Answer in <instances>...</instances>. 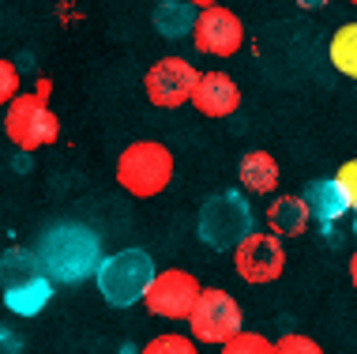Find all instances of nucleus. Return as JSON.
Segmentation results:
<instances>
[{
  "label": "nucleus",
  "mask_w": 357,
  "mask_h": 354,
  "mask_svg": "<svg viewBox=\"0 0 357 354\" xmlns=\"http://www.w3.org/2000/svg\"><path fill=\"white\" fill-rule=\"evenodd\" d=\"M229 256H234V272L248 286L278 283L286 272V245H282V237L271 234V230H252L248 237H241V242L229 249Z\"/></svg>",
  "instance_id": "7"
},
{
  "label": "nucleus",
  "mask_w": 357,
  "mask_h": 354,
  "mask_svg": "<svg viewBox=\"0 0 357 354\" xmlns=\"http://www.w3.org/2000/svg\"><path fill=\"white\" fill-rule=\"evenodd\" d=\"M0 132H4V110H0Z\"/></svg>",
  "instance_id": "27"
},
{
  "label": "nucleus",
  "mask_w": 357,
  "mask_h": 354,
  "mask_svg": "<svg viewBox=\"0 0 357 354\" xmlns=\"http://www.w3.org/2000/svg\"><path fill=\"white\" fill-rule=\"evenodd\" d=\"M188 38L196 45V53H204V57H234L245 45V23H241V15L234 8L211 4L204 12H196V23H192Z\"/></svg>",
  "instance_id": "10"
},
{
  "label": "nucleus",
  "mask_w": 357,
  "mask_h": 354,
  "mask_svg": "<svg viewBox=\"0 0 357 354\" xmlns=\"http://www.w3.org/2000/svg\"><path fill=\"white\" fill-rule=\"evenodd\" d=\"M327 61L331 68L346 75V80H357V19L350 23H339V31L327 42Z\"/></svg>",
  "instance_id": "16"
},
{
  "label": "nucleus",
  "mask_w": 357,
  "mask_h": 354,
  "mask_svg": "<svg viewBox=\"0 0 357 354\" xmlns=\"http://www.w3.org/2000/svg\"><path fill=\"white\" fill-rule=\"evenodd\" d=\"M305 204H308V212H312V219H320L324 226H331V223H339V219L350 212V204H346V196H342V189L335 185V177H320V181H312V185L305 189Z\"/></svg>",
  "instance_id": "15"
},
{
  "label": "nucleus",
  "mask_w": 357,
  "mask_h": 354,
  "mask_svg": "<svg viewBox=\"0 0 357 354\" xmlns=\"http://www.w3.org/2000/svg\"><path fill=\"white\" fill-rule=\"evenodd\" d=\"M151 19L166 38H181V34L192 31V23H196V8L185 4V0H162Z\"/></svg>",
  "instance_id": "18"
},
{
  "label": "nucleus",
  "mask_w": 357,
  "mask_h": 354,
  "mask_svg": "<svg viewBox=\"0 0 357 354\" xmlns=\"http://www.w3.org/2000/svg\"><path fill=\"white\" fill-rule=\"evenodd\" d=\"M102 260V242L94 230L83 223H61L42 234L38 245V264L53 283H79L98 267Z\"/></svg>",
  "instance_id": "1"
},
{
  "label": "nucleus",
  "mask_w": 357,
  "mask_h": 354,
  "mask_svg": "<svg viewBox=\"0 0 357 354\" xmlns=\"http://www.w3.org/2000/svg\"><path fill=\"white\" fill-rule=\"evenodd\" d=\"M196 80H199V68L192 61H185V57H162L143 75V94H147V102L154 110H181V106H188Z\"/></svg>",
  "instance_id": "9"
},
{
  "label": "nucleus",
  "mask_w": 357,
  "mask_h": 354,
  "mask_svg": "<svg viewBox=\"0 0 357 354\" xmlns=\"http://www.w3.org/2000/svg\"><path fill=\"white\" fill-rule=\"evenodd\" d=\"M297 8H301V12H320L324 4H331V0H294Z\"/></svg>",
  "instance_id": "24"
},
{
  "label": "nucleus",
  "mask_w": 357,
  "mask_h": 354,
  "mask_svg": "<svg viewBox=\"0 0 357 354\" xmlns=\"http://www.w3.org/2000/svg\"><path fill=\"white\" fill-rule=\"evenodd\" d=\"M245 328V309L226 286H204L199 290V302L192 305L188 313V332L196 343H207V347H222L226 339H234L237 332Z\"/></svg>",
  "instance_id": "6"
},
{
  "label": "nucleus",
  "mask_w": 357,
  "mask_h": 354,
  "mask_svg": "<svg viewBox=\"0 0 357 354\" xmlns=\"http://www.w3.org/2000/svg\"><path fill=\"white\" fill-rule=\"evenodd\" d=\"M350 4H354V8H357V0H350Z\"/></svg>",
  "instance_id": "29"
},
{
  "label": "nucleus",
  "mask_w": 357,
  "mask_h": 354,
  "mask_svg": "<svg viewBox=\"0 0 357 354\" xmlns=\"http://www.w3.org/2000/svg\"><path fill=\"white\" fill-rule=\"evenodd\" d=\"M275 354H324V347L305 332H286L275 339Z\"/></svg>",
  "instance_id": "21"
},
{
  "label": "nucleus",
  "mask_w": 357,
  "mask_h": 354,
  "mask_svg": "<svg viewBox=\"0 0 357 354\" xmlns=\"http://www.w3.org/2000/svg\"><path fill=\"white\" fill-rule=\"evenodd\" d=\"M139 354H199V343L185 332H162L151 343H143Z\"/></svg>",
  "instance_id": "19"
},
{
  "label": "nucleus",
  "mask_w": 357,
  "mask_h": 354,
  "mask_svg": "<svg viewBox=\"0 0 357 354\" xmlns=\"http://www.w3.org/2000/svg\"><path fill=\"white\" fill-rule=\"evenodd\" d=\"M50 298H53V279L42 272V275H34V279H26V283L4 286V298L0 302H4L15 317H34V313L45 309Z\"/></svg>",
  "instance_id": "14"
},
{
  "label": "nucleus",
  "mask_w": 357,
  "mask_h": 354,
  "mask_svg": "<svg viewBox=\"0 0 357 354\" xmlns=\"http://www.w3.org/2000/svg\"><path fill=\"white\" fill-rule=\"evenodd\" d=\"M264 219H267V230L278 234L282 242H289V237H301L308 230L312 212H308V204H305L301 193H278V196H271Z\"/></svg>",
  "instance_id": "12"
},
{
  "label": "nucleus",
  "mask_w": 357,
  "mask_h": 354,
  "mask_svg": "<svg viewBox=\"0 0 357 354\" xmlns=\"http://www.w3.org/2000/svg\"><path fill=\"white\" fill-rule=\"evenodd\" d=\"M4 136L12 140L19 151H26V155L56 143V136H61V121H56V113L50 110V83L45 80L34 94L19 91L4 106Z\"/></svg>",
  "instance_id": "3"
},
{
  "label": "nucleus",
  "mask_w": 357,
  "mask_h": 354,
  "mask_svg": "<svg viewBox=\"0 0 357 354\" xmlns=\"http://www.w3.org/2000/svg\"><path fill=\"white\" fill-rule=\"evenodd\" d=\"M173 151L162 140H132L128 147L121 151L117 166H113V177L128 196L136 200H154L169 189L173 181Z\"/></svg>",
  "instance_id": "2"
},
{
  "label": "nucleus",
  "mask_w": 357,
  "mask_h": 354,
  "mask_svg": "<svg viewBox=\"0 0 357 354\" xmlns=\"http://www.w3.org/2000/svg\"><path fill=\"white\" fill-rule=\"evenodd\" d=\"M42 275V264H38V253L31 249L15 245V249H4L0 253V286H15V283H26Z\"/></svg>",
  "instance_id": "17"
},
{
  "label": "nucleus",
  "mask_w": 357,
  "mask_h": 354,
  "mask_svg": "<svg viewBox=\"0 0 357 354\" xmlns=\"http://www.w3.org/2000/svg\"><path fill=\"white\" fill-rule=\"evenodd\" d=\"M199 290H204V283L192 272L166 267V272H154L151 286L143 290V309L162 320H188L192 305L199 302Z\"/></svg>",
  "instance_id": "8"
},
{
  "label": "nucleus",
  "mask_w": 357,
  "mask_h": 354,
  "mask_svg": "<svg viewBox=\"0 0 357 354\" xmlns=\"http://www.w3.org/2000/svg\"><path fill=\"white\" fill-rule=\"evenodd\" d=\"M350 283L357 286V249H354V253H350Z\"/></svg>",
  "instance_id": "26"
},
{
  "label": "nucleus",
  "mask_w": 357,
  "mask_h": 354,
  "mask_svg": "<svg viewBox=\"0 0 357 354\" xmlns=\"http://www.w3.org/2000/svg\"><path fill=\"white\" fill-rule=\"evenodd\" d=\"M19 91H23V75H19V68L8 57H0V110H4Z\"/></svg>",
  "instance_id": "22"
},
{
  "label": "nucleus",
  "mask_w": 357,
  "mask_h": 354,
  "mask_svg": "<svg viewBox=\"0 0 357 354\" xmlns=\"http://www.w3.org/2000/svg\"><path fill=\"white\" fill-rule=\"evenodd\" d=\"M185 4H192L196 12H204V8H211V4H222V0H185Z\"/></svg>",
  "instance_id": "25"
},
{
  "label": "nucleus",
  "mask_w": 357,
  "mask_h": 354,
  "mask_svg": "<svg viewBox=\"0 0 357 354\" xmlns=\"http://www.w3.org/2000/svg\"><path fill=\"white\" fill-rule=\"evenodd\" d=\"M237 181L245 193L252 196H271L278 189V181H282V170H278V158L271 151H248V155H241L237 162Z\"/></svg>",
  "instance_id": "13"
},
{
  "label": "nucleus",
  "mask_w": 357,
  "mask_h": 354,
  "mask_svg": "<svg viewBox=\"0 0 357 354\" xmlns=\"http://www.w3.org/2000/svg\"><path fill=\"white\" fill-rule=\"evenodd\" d=\"M354 230H357V219H354Z\"/></svg>",
  "instance_id": "28"
},
{
  "label": "nucleus",
  "mask_w": 357,
  "mask_h": 354,
  "mask_svg": "<svg viewBox=\"0 0 357 354\" xmlns=\"http://www.w3.org/2000/svg\"><path fill=\"white\" fill-rule=\"evenodd\" d=\"M196 230H199V242L207 249H234L241 237H248L256 230V215H252V204H248L241 193H215L204 200L199 207V219H196Z\"/></svg>",
  "instance_id": "5"
},
{
  "label": "nucleus",
  "mask_w": 357,
  "mask_h": 354,
  "mask_svg": "<svg viewBox=\"0 0 357 354\" xmlns=\"http://www.w3.org/2000/svg\"><path fill=\"white\" fill-rule=\"evenodd\" d=\"M154 272H158V267H154L151 253H143V249H121V253H109L98 260L94 283H98L105 302L124 309V305L143 302V290L151 286Z\"/></svg>",
  "instance_id": "4"
},
{
  "label": "nucleus",
  "mask_w": 357,
  "mask_h": 354,
  "mask_svg": "<svg viewBox=\"0 0 357 354\" xmlns=\"http://www.w3.org/2000/svg\"><path fill=\"white\" fill-rule=\"evenodd\" d=\"M218 354H275V339L259 336V332H245V328H241L234 339L222 343Z\"/></svg>",
  "instance_id": "20"
},
{
  "label": "nucleus",
  "mask_w": 357,
  "mask_h": 354,
  "mask_svg": "<svg viewBox=\"0 0 357 354\" xmlns=\"http://www.w3.org/2000/svg\"><path fill=\"white\" fill-rule=\"evenodd\" d=\"M335 185L342 189V196H346V204H350V212H357V158L342 162L339 174H335Z\"/></svg>",
  "instance_id": "23"
},
{
  "label": "nucleus",
  "mask_w": 357,
  "mask_h": 354,
  "mask_svg": "<svg viewBox=\"0 0 357 354\" xmlns=\"http://www.w3.org/2000/svg\"><path fill=\"white\" fill-rule=\"evenodd\" d=\"M188 106L196 110L199 117H207V121H226V117H234V113L241 110V87H237V80L229 72L207 68V72H199Z\"/></svg>",
  "instance_id": "11"
}]
</instances>
